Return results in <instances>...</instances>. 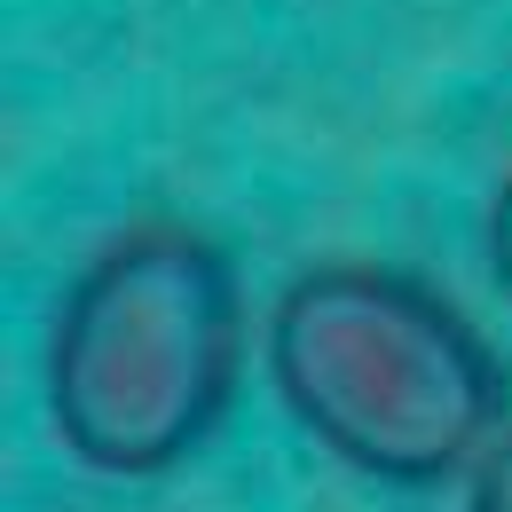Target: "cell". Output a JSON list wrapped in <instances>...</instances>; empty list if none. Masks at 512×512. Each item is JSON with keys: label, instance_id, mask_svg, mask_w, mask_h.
I'll list each match as a JSON object with an SVG mask.
<instances>
[{"label": "cell", "instance_id": "obj_1", "mask_svg": "<svg viewBox=\"0 0 512 512\" xmlns=\"http://www.w3.org/2000/svg\"><path fill=\"white\" fill-rule=\"evenodd\" d=\"M245 379V292L229 253L190 221H134L64 284L40 402L71 465L158 481L221 434Z\"/></svg>", "mask_w": 512, "mask_h": 512}, {"label": "cell", "instance_id": "obj_2", "mask_svg": "<svg viewBox=\"0 0 512 512\" xmlns=\"http://www.w3.org/2000/svg\"><path fill=\"white\" fill-rule=\"evenodd\" d=\"M268 386L323 457L386 489L457 481L505 434L497 347L394 260L300 268L268 308Z\"/></svg>", "mask_w": 512, "mask_h": 512}, {"label": "cell", "instance_id": "obj_3", "mask_svg": "<svg viewBox=\"0 0 512 512\" xmlns=\"http://www.w3.org/2000/svg\"><path fill=\"white\" fill-rule=\"evenodd\" d=\"M465 512H512V426L473 457V473H465Z\"/></svg>", "mask_w": 512, "mask_h": 512}, {"label": "cell", "instance_id": "obj_4", "mask_svg": "<svg viewBox=\"0 0 512 512\" xmlns=\"http://www.w3.org/2000/svg\"><path fill=\"white\" fill-rule=\"evenodd\" d=\"M489 276L512 292V166L497 182V197H489Z\"/></svg>", "mask_w": 512, "mask_h": 512}]
</instances>
